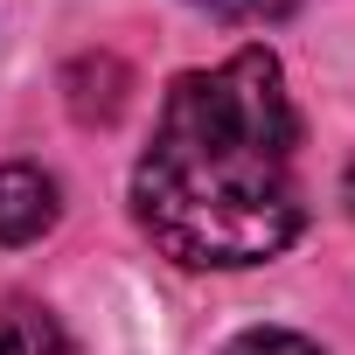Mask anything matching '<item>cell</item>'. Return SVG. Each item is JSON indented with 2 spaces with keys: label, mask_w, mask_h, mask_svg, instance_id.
Here are the masks:
<instances>
[{
  "label": "cell",
  "mask_w": 355,
  "mask_h": 355,
  "mask_svg": "<svg viewBox=\"0 0 355 355\" xmlns=\"http://www.w3.org/2000/svg\"><path fill=\"white\" fill-rule=\"evenodd\" d=\"M223 355H320V341H306L293 327H244Z\"/></svg>",
  "instance_id": "4"
},
{
  "label": "cell",
  "mask_w": 355,
  "mask_h": 355,
  "mask_svg": "<svg viewBox=\"0 0 355 355\" xmlns=\"http://www.w3.org/2000/svg\"><path fill=\"white\" fill-rule=\"evenodd\" d=\"M341 202H348V216H355V160H348V174H341Z\"/></svg>",
  "instance_id": "6"
},
{
  "label": "cell",
  "mask_w": 355,
  "mask_h": 355,
  "mask_svg": "<svg viewBox=\"0 0 355 355\" xmlns=\"http://www.w3.org/2000/svg\"><path fill=\"white\" fill-rule=\"evenodd\" d=\"M189 8H209L223 21H279V15L300 8V0H189Z\"/></svg>",
  "instance_id": "5"
},
{
  "label": "cell",
  "mask_w": 355,
  "mask_h": 355,
  "mask_svg": "<svg viewBox=\"0 0 355 355\" xmlns=\"http://www.w3.org/2000/svg\"><path fill=\"white\" fill-rule=\"evenodd\" d=\"M139 237L189 272H244L306 230L300 112L272 49L174 77L132 167Z\"/></svg>",
  "instance_id": "1"
},
{
  "label": "cell",
  "mask_w": 355,
  "mask_h": 355,
  "mask_svg": "<svg viewBox=\"0 0 355 355\" xmlns=\"http://www.w3.org/2000/svg\"><path fill=\"white\" fill-rule=\"evenodd\" d=\"M0 355H70V334L42 300H0Z\"/></svg>",
  "instance_id": "3"
},
{
  "label": "cell",
  "mask_w": 355,
  "mask_h": 355,
  "mask_svg": "<svg viewBox=\"0 0 355 355\" xmlns=\"http://www.w3.org/2000/svg\"><path fill=\"white\" fill-rule=\"evenodd\" d=\"M56 216H63V189L49 167H35V160L0 167V244H35L56 230Z\"/></svg>",
  "instance_id": "2"
}]
</instances>
